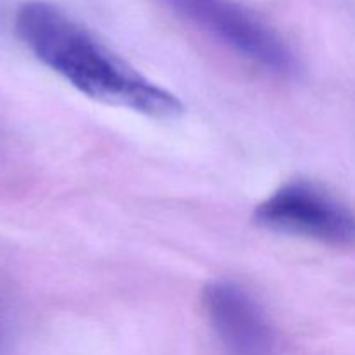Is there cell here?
Masks as SVG:
<instances>
[{
  "instance_id": "6da1fadb",
  "label": "cell",
  "mask_w": 355,
  "mask_h": 355,
  "mask_svg": "<svg viewBox=\"0 0 355 355\" xmlns=\"http://www.w3.org/2000/svg\"><path fill=\"white\" fill-rule=\"evenodd\" d=\"M16 31L38 61L92 99L155 118H173L182 111L172 92L135 71L54 3H23Z\"/></svg>"
},
{
  "instance_id": "7a4b0ae2",
  "label": "cell",
  "mask_w": 355,
  "mask_h": 355,
  "mask_svg": "<svg viewBox=\"0 0 355 355\" xmlns=\"http://www.w3.org/2000/svg\"><path fill=\"white\" fill-rule=\"evenodd\" d=\"M177 14L253 64L293 75L297 58L286 42L252 10L234 0H163Z\"/></svg>"
},
{
  "instance_id": "3957f363",
  "label": "cell",
  "mask_w": 355,
  "mask_h": 355,
  "mask_svg": "<svg viewBox=\"0 0 355 355\" xmlns=\"http://www.w3.org/2000/svg\"><path fill=\"white\" fill-rule=\"evenodd\" d=\"M262 227L326 245H355V214L311 182H290L257 207Z\"/></svg>"
},
{
  "instance_id": "277c9868",
  "label": "cell",
  "mask_w": 355,
  "mask_h": 355,
  "mask_svg": "<svg viewBox=\"0 0 355 355\" xmlns=\"http://www.w3.org/2000/svg\"><path fill=\"white\" fill-rule=\"evenodd\" d=\"M203 307L229 355H279L272 322L245 288L214 281L203 290Z\"/></svg>"
}]
</instances>
